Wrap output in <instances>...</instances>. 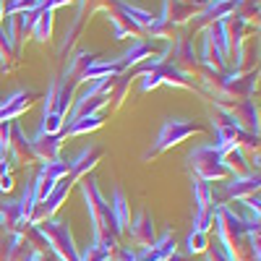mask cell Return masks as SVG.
Listing matches in <instances>:
<instances>
[{"label": "cell", "mask_w": 261, "mask_h": 261, "mask_svg": "<svg viewBox=\"0 0 261 261\" xmlns=\"http://www.w3.org/2000/svg\"><path fill=\"white\" fill-rule=\"evenodd\" d=\"M225 193L230 196V199H238V201H243V199H248V196L258 193V172L232 178V180L225 186Z\"/></svg>", "instance_id": "8992f818"}, {"label": "cell", "mask_w": 261, "mask_h": 261, "mask_svg": "<svg viewBox=\"0 0 261 261\" xmlns=\"http://www.w3.org/2000/svg\"><path fill=\"white\" fill-rule=\"evenodd\" d=\"M11 146V123H0V154H6Z\"/></svg>", "instance_id": "5bb4252c"}, {"label": "cell", "mask_w": 261, "mask_h": 261, "mask_svg": "<svg viewBox=\"0 0 261 261\" xmlns=\"http://www.w3.org/2000/svg\"><path fill=\"white\" fill-rule=\"evenodd\" d=\"M63 134L60 136H34L29 139V157L47 165V162H58L60 160V149H63Z\"/></svg>", "instance_id": "3957f363"}, {"label": "cell", "mask_w": 261, "mask_h": 261, "mask_svg": "<svg viewBox=\"0 0 261 261\" xmlns=\"http://www.w3.org/2000/svg\"><path fill=\"white\" fill-rule=\"evenodd\" d=\"M107 18H110V27H113V34H115V39H125V37H136V32L130 29L125 21L120 18V13H115V11H107Z\"/></svg>", "instance_id": "30bf717a"}, {"label": "cell", "mask_w": 261, "mask_h": 261, "mask_svg": "<svg viewBox=\"0 0 261 261\" xmlns=\"http://www.w3.org/2000/svg\"><path fill=\"white\" fill-rule=\"evenodd\" d=\"M16 261H45V253H42L39 248H32L29 243H24V248H21Z\"/></svg>", "instance_id": "4fadbf2b"}, {"label": "cell", "mask_w": 261, "mask_h": 261, "mask_svg": "<svg viewBox=\"0 0 261 261\" xmlns=\"http://www.w3.org/2000/svg\"><path fill=\"white\" fill-rule=\"evenodd\" d=\"M107 204H110V222H113V235L120 238L125 230H128V201H125V193L120 188L113 191V199H107Z\"/></svg>", "instance_id": "5b68a950"}, {"label": "cell", "mask_w": 261, "mask_h": 261, "mask_svg": "<svg viewBox=\"0 0 261 261\" xmlns=\"http://www.w3.org/2000/svg\"><path fill=\"white\" fill-rule=\"evenodd\" d=\"M99 157H102V149H97V146H84L79 154L68 162V175H71V180L76 183V180L86 178V172H89V170L99 162Z\"/></svg>", "instance_id": "277c9868"}, {"label": "cell", "mask_w": 261, "mask_h": 261, "mask_svg": "<svg viewBox=\"0 0 261 261\" xmlns=\"http://www.w3.org/2000/svg\"><path fill=\"white\" fill-rule=\"evenodd\" d=\"M79 261H110V253H107L102 246L92 243V246L86 248L84 253H79Z\"/></svg>", "instance_id": "7c38bea8"}, {"label": "cell", "mask_w": 261, "mask_h": 261, "mask_svg": "<svg viewBox=\"0 0 261 261\" xmlns=\"http://www.w3.org/2000/svg\"><path fill=\"white\" fill-rule=\"evenodd\" d=\"M199 130H201L199 125L191 123V120H186V118H167V120L162 123V128H160V134H157L154 146H151L144 157H146V160L154 157V154H160V151H165V149H170V146L186 141L188 136L199 134Z\"/></svg>", "instance_id": "7a4b0ae2"}, {"label": "cell", "mask_w": 261, "mask_h": 261, "mask_svg": "<svg viewBox=\"0 0 261 261\" xmlns=\"http://www.w3.org/2000/svg\"><path fill=\"white\" fill-rule=\"evenodd\" d=\"M188 165L193 170V178L214 183V180H225L230 178V167L225 165V154L214 144L196 146L188 154Z\"/></svg>", "instance_id": "6da1fadb"}, {"label": "cell", "mask_w": 261, "mask_h": 261, "mask_svg": "<svg viewBox=\"0 0 261 261\" xmlns=\"http://www.w3.org/2000/svg\"><path fill=\"white\" fill-rule=\"evenodd\" d=\"M13 167L8 165V160L3 157V154H0V178H3V175H8V172H11Z\"/></svg>", "instance_id": "2e32d148"}, {"label": "cell", "mask_w": 261, "mask_h": 261, "mask_svg": "<svg viewBox=\"0 0 261 261\" xmlns=\"http://www.w3.org/2000/svg\"><path fill=\"white\" fill-rule=\"evenodd\" d=\"M130 238H134V243L139 248H146L154 243V222H151V217L146 212H141L136 217V222L130 225Z\"/></svg>", "instance_id": "52a82bcc"}, {"label": "cell", "mask_w": 261, "mask_h": 261, "mask_svg": "<svg viewBox=\"0 0 261 261\" xmlns=\"http://www.w3.org/2000/svg\"><path fill=\"white\" fill-rule=\"evenodd\" d=\"M53 16H55V11H50V8H39V11L34 13V21H32L29 34H32L37 42H47V39H50V34H53Z\"/></svg>", "instance_id": "9c48e42d"}, {"label": "cell", "mask_w": 261, "mask_h": 261, "mask_svg": "<svg viewBox=\"0 0 261 261\" xmlns=\"http://www.w3.org/2000/svg\"><path fill=\"white\" fill-rule=\"evenodd\" d=\"M13 188V175H11V172H8V175H3V178H0V191H11Z\"/></svg>", "instance_id": "9a60e30c"}, {"label": "cell", "mask_w": 261, "mask_h": 261, "mask_svg": "<svg viewBox=\"0 0 261 261\" xmlns=\"http://www.w3.org/2000/svg\"><path fill=\"white\" fill-rule=\"evenodd\" d=\"M3 18H6V3L0 0V24H3Z\"/></svg>", "instance_id": "e0dca14e"}, {"label": "cell", "mask_w": 261, "mask_h": 261, "mask_svg": "<svg viewBox=\"0 0 261 261\" xmlns=\"http://www.w3.org/2000/svg\"><path fill=\"white\" fill-rule=\"evenodd\" d=\"M206 246H209V238H206V232H196V230H191L188 241H186L188 253H201V251H206Z\"/></svg>", "instance_id": "8fae6325"}, {"label": "cell", "mask_w": 261, "mask_h": 261, "mask_svg": "<svg viewBox=\"0 0 261 261\" xmlns=\"http://www.w3.org/2000/svg\"><path fill=\"white\" fill-rule=\"evenodd\" d=\"M102 123H105V118H102L99 113H94V115H79L76 120H71L68 125L63 128V139L81 136V134H92V130L102 128Z\"/></svg>", "instance_id": "ba28073f"}]
</instances>
